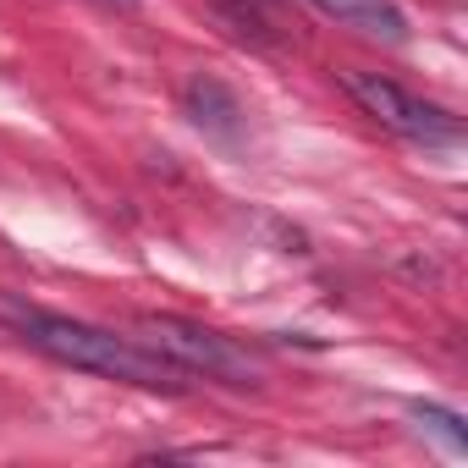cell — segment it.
<instances>
[{"instance_id": "obj_1", "label": "cell", "mask_w": 468, "mask_h": 468, "mask_svg": "<svg viewBox=\"0 0 468 468\" xmlns=\"http://www.w3.org/2000/svg\"><path fill=\"white\" fill-rule=\"evenodd\" d=\"M0 320H6L28 347H39L45 358L56 364H72V369H89V375H111V380H127V386H149V391H182L187 369H176L171 358H160L149 342H127L116 331H100V325H83V320H67V314H50V309H34L23 298H0Z\"/></svg>"}, {"instance_id": "obj_2", "label": "cell", "mask_w": 468, "mask_h": 468, "mask_svg": "<svg viewBox=\"0 0 468 468\" xmlns=\"http://www.w3.org/2000/svg\"><path fill=\"white\" fill-rule=\"evenodd\" d=\"M144 342L171 358L176 369L187 375H204V380H226V386H260V364L238 347V342H226L220 331L198 325V320H182V314H144L138 320Z\"/></svg>"}, {"instance_id": "obj_3", "label": "cell", "mask_w": 468, "mask_h": 468, "mask_svg": "<svg viewBox=\"0 0 468 468\" xmlns=\"http://www.w3.org/2000/svg\"><path fill=\"white\" fill-rule=\"evenodd\" d=\"M342 89L358 100L364 116H375L386 133H397V138H408V144H457V138H463V127H457L452 111H441V105L408 94L402 83H391V78H380V72L347 67V72H342Z\"/></svg>"}, {"instance_id": "obj_4", "label": "cell", "mask_w": 468, "mask_h": 468, "mask_svg": "<svg viewBox=\"0 0 468 468\" xmlns=\"http://www.w3.org/2000/svg\"><path fill=\"white\" fill-rule=\"evenodd\" d=\"M314 12H325L336 28H353L380 45H408V17L397 12V0H309Z\"/></svg>"}, {"instance_id": "obj_5", "label": "cell", "mask_w": 468, "mask_h": 468, "mask_svg": "<svg viewBox=\"0 0 468 468\" xmlns=\"http://www.w3.org/2000/svg\"><path fill=\"white\" fill-rule=\"evenodd\" d=\"M182 111H187L193 127H204L209 138H238V122H243L238 94H231L220 78H209V72L187 78V89H182Z\"/></svg>"}, {"instance_id": "obj_6", "label": "cell", "mask_w": 468, "mask_h": 468, "mask_svg": "<svg viewBox=\"0 0 468 468\" xmlns=\"http://www.w3.org/2000/svg\"><path fill=\"white\" fill-rule=\"evenodd\" d=\"M413 413H419L435 435H446V446H452V452H463V446H468V435H463V419H457V413H446V408H435V402H419Z\"/></svg>"}, {"instance_id": "obj_7", "label": "cell", "mask_w": 468, "mask_h": 468, "mask_svg": "<svg viewBox=\"0 0 468 468\" xmlns=\"http://www.w3.org/2000/svg\"><path fill=\"white\" fill-rule=\"evenodd\" d=\"M122 6H133V0H122Z\"/></svg>"}]
</instances>
